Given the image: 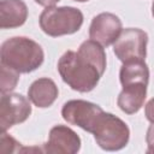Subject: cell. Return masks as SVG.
I'll return each instance as SVG.
<instances>
[{
    "label": "cell",
    "mask_w": 154,
    "mask_h": 154,
    "mask_svg": "<svg viewBox=\"0 0 154 154\" xmlns=\"http://www.w3.org/2000/svg\"><path fill=\"white\" fill-rule=\"evenodd\" d=\"M0 152L8 154V153H18L22 152L20 149V143L16 141L12 136L7 135L6 131H1V137H0Z\"/></svg>",
    "instance_id": "cell-15"
},
{
    "label": "cell",
    "mask_w": 154,
    "mask_h": 154,
    "mask_svg": "<svg viewBox=\"0 0 154 154\" xmlns=\"http://www.w3.org/2000/svg\"><path fill=\"white\" fill-rule=\"evenodd\" d=\"M122 30L123 24L118 16L111 12H102L93 18L89 26V37L102 47H108L116 42Z\"/></svg>",
    "instance_id": "cell-8"
},
{
    "label": "cell",
    "mask_w": 154,
    "mask_h": 154,
    "mask_svg": "<svg viewBox=\"0 0 154 154\" xmlns=\"http://www.w3.org/2000/svg\"><path fill=\"white\" fill-rule=\"evenodd\" d=\"M122 87L130 84H147L149 82V69L144 60L123 63L119 71Z\"/></svg>",
    "instance_id": "cell-13"
},
{
    "label": "cell",
    "mask_w": 154,
    "mask_h": 154,
    "mask_svg": "<svg viewBox=\"0 0 154 154\" xmlns=\"http://www.w3.org/2000/svg\"><path fill=\"white\" fill-rule=\"evenodd\" d=\"M36 4L43 6V7H53L55 6L60 0H34Z\"/></svg>",
    "instance_id": "cell-18"
},
{
    "label": "cell",
    "mask_w": 154,
    "mask_h": 154,
    "mask_svg": "<svg viewBox=\"0 0 154 154\" xmlns=\"http://www.w3.org/2000/svg\"><path fill=\"white\" fill-rule=\"evenodd\" d=\"M146 143H147V153L154 154V123H152L147 130Z\"/></svg>",
    "instance_id": "cell-16"
},
{
    "label": "cell",
    "mask_w": 154,
    "mask_h": 154,
    "mask_svg": "<svg viewBox=\"0 0 154 154\" xmlns=\"http://www.w3.org/2000/svg\"><path fill=\"white\" fill-rule=\"evenodd\" d=\"M144 116L147 120L154 123V97H152L144 106Z\"/></svg>",
    "instance_id": "cell-17"
},
{
    "label": "cell",
    "mask_w": 154,
    "mask_h": 154,
    "mask_svg": "<svg viewBox=\"0 0 154 154\" xmlns=\"http://www.w3.org/2000/svg\"><path fill=\"white\" fill-rule=\"evenodd\" d=\"M0 60L1 65L19 73H30L43 64L45 53L36 41L25 36H14L2 42Z\"/></svg>",
    "instance_id": "cell-2"
},
{
    "label": "cell",
    "mask_w": 154,
    "mask_h": 154,
    "mask_svg": "<svg viewBox=\"0 0 154 154\" xmlns=\"http://www.w3.org/2000/svg\"><path fill=\"white\" fill-rule=\"evenodd\" d=\"M147 84H130L124 85L118 95L117 105L126 114L137 113L144 105L147 97Z\"/></svg>",
    "instance_id": "cell-12"
},
{
    "label": "cell",
    "mask_w": 154,
    "mask_h": 154,
    "mask_svg": "<svg viewBox=\"0 0 154 154\" xmlns=\"http://www.w3.org/2000/svg\"><path fill=\"white\" fill-rule=\"evenodd\" d=\"M148 34L138 28L123 29L113 43V53L122 63L144 60L147 55Z\"/></svg>",
    "instance_id": "cell-5"
},
{
    "label": "cell",
    "mask_w": 154,
    "mask_h": 154,
    "mask_svg": "<svg viewBox=\"0 0 154 154\" xmlns=\"http://www.w3.org/2000/svg\"><path fill=\"white\" fill-rule=\"evenodd\" d=\"M28 18V6L23 0L0 1V28L13 29L22 26Z\"/></svg>",
    "instance_id": "cell-11"
},
{
    "label": "cell",
    "mask_w": 154,
    "mask_h": 154,
    "mask_svg": "<svg viewBox=\"0 0 154 154\" xmlns=\"http://www.w3.org/2000/svg\"><path fill=\"white\" fill-rule=\"evenodd\" d=\"M106 52L103 47L87 40L78 51H67L58 60V72L61 79L73 90L89 93L97 84L106 71Z\"/></svg>",
    "instance_id": "cell-1"
},
{
    "label": "cell",
    "mask_w": 154,
    "mask_h": 154,
    "mask_svg": "<svg viewBox=\"0 0 154 154\" xmlns=\"http://www.w3.org/2000/svg\"><path fill=\"white\" fill-rule=\"evenodd\" d=\"M152 14L154 17V1H153V5H152Z\"/></svg>",
    "instance_id": "cell-20"
},
{
    "label": "cell",
    "mask_w": 154,
    "mask_h": 154,
    "mask_svg": "<svg viewBox=\"0 0 154 154\" xmlns=\"http://www.w3.org/2000/svg\"><path fill=\"white\" fill-rule=\"evenodd\" d=\"M19 81V72L1 65L0 70V90L1 94L11 93Z\"/></svg>",
    "instance_id": "cell-14"
},
{
    "label": "cell",
    "mask_w": 154,
    "mask_h": 154,
    "mask_svg": "<svg viewBox=\"0 0 154 154\" xmlns=\"http://www.w3.org/2000/svg\"><path fill=\"white\" fill-rule=\"evenodd\" d=\"M59 89L55 82L48 77L35 79L28 89V99L38 108L51 107L58 99Z\"/></svg>",
    "instance_id": "cell-10"
},
{
    "label": "cell",
    "mask_w": 154,
    "mask_h": 154,
    "mask_svg": "<svg viewBox=\"0 0 154 154\" xmlns=\"http://www.w3.org/2000/svg\"><path fill=\"white\" fill-rule=\"evenodd\" d=\"M96 144L107 152L120 150L129 143L130 129L119 117L105 112L99 117L93 132Z\"/></svg>",
    "instance_id": "cell-4"
},
{
    "label": "cell",
    "mask_w": 154,
    "mask_h": 154,
    "mask_svg": "<svg viewBox=\"0 0 154 154\" xmlns=\"http://www.w3.org/2000/svg\"><path fill=\"white\" fill-rule=\"evenodd\" d=\"M81 137L66 125H54L49 130L43 152L48 154H76L81 149Z\"/></svg>",
    "instance_id": "cell-9"
},
{
    "label": "cell",
    "mask_w": 154,
    "mask_h": 154,
    "mask_svg": "<svg viewBox=\"0 0 154 154\" xmlns=\"http://www.w3.org/2000/svg\"><path fill=\"white\" fill-rule=\"evenodd\" d=\"M84 17L81 10L72 6L61 7H46L38 18L41 30L52 37H59L64 35H72L77 32Z\"/></svg>",
    "instance_id": "cell-3"
},
{
    "label": "cell",
    "mask_w": 154,
    "mask_h": 154,
    "mask_svg": "<svg viewBox=\"0 0 154 154\" xmlns=\"http://www.w3.org/2000/svg\"><path fill=\"white\" fill-rule=\"evenodd\" d=\"M72 1H76V2H87L89 0H72Z\"/></svg>",
    "instance_id": "cell-19"
},
{
    "label": "cell",
    "mask_w": 154,
    "mask_h": 154,
    "mask_svg": "<svg viewBox=\"0 0 154 154\" xmlns=\"http://www.w3.org/2000/svg\"><path fill=\"white\" fill-rule=\"evenodd\" d=\"M31 114L29 99L17 93L1 94L0 101V126L6 131L12 126L24 123Z\"/></svg>",
    "instance_id": "cell-7"
},
{
    "label": "cell",
    "mask_w": 154,
    "mask_h": 154,
    "mask_svg": "<svg viewBox=\"0 0 154 154\" xmlns=\"http://www.w3.org/2000/svg\"><path fill=\"white\" fill-rule=\"evenodd\" d=\"M102 113L103 109L99 105L79 99L66 101L61 107V117L65 122L90 134Z\"/></svg>",
    "instance_id": "cell-6"
}]
</instances>
